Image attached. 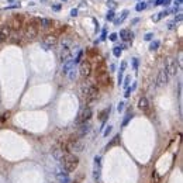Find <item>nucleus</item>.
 Masks as SVG:
<instances>
[{"label": "nucleus", "mask_w": 183, "mask_h": 183, "mask_svg": "<svg viewBox=\"0 0 183 183\" xmlns=\"http://www.w3.org/2000/svg\"><path fill=\"white\" fill-rule=\"evenodd\" d=\"M96 82L100 85V86H107L110 85V75L107 71V66L104 62H99L96 66Z\"/></svg>", "instance_id": "f257e3e1"}, {"label": "nucleus", "mask_w": 183, "mask_h": 183, "mask_svg": "<svg viewBox=\"0 0 183 183\" xmlns=\"http://www.w3.org/2000/svg\"><path fill=\"white\" fill-rule=\"evenodd\" d=\"M38 30H40V18H32L27 23L24 28V37L30 41L34 40L38 35Z\"/></svg>", "instance_id": "f03ea898"}, {"label": "nucleus", "mask_w": 183, "mask_h": 183, "mask_svg": "<svg viewBox=\"0 0 183 183\" xmlns=\"http://www.w3.org/2000/svg\"><path fill=\"white\" fill-rule=\"evenodd\" d=\"M62 163H64V168L66 172H75L76 168L79 166V158L75 154H69L68 152V154H65Z\"/></svg>", "instance_id": "7ed1b4c3"}, {"label": "nucleus", "mask_w": 183, "mask_h": 183, "mask_svg": "<svg viewBox=\"0 0 183 183\" xmlns=\"http://www.w3.org/2000/svg\"><path fill=\"white\" fill-rule=\"evenodd\" d=\"M65 147H66V152H69V154L82 152L83 149H85V145H83V142H82L80 140H78L76 137H71V140L65 144Z\"/></svg>", "instance_id": "20e7f679"}, {"label": "nucleus", "mask_w": 183, "mask_h": 183, "mask_svg": "<svg viewBox=\"0 0 183 183\" xmlns=\"http://www.w3.org/2000/svg\"><path fill=\"white\" fill-rule=\"evenodd\" d=\"M79 73H80V76L85 78V79H88L89 76L92 75V64H90L89 59H83V61L80 62Z\"/></svg>", "instance_id": "39448f33"}, {"label": "nucleus", "mask_w": 183, "mask_h": 183, "mask_svg": "<svg viewBox=\"0 0 183 183\" xmlns=\"http://www.w3.org/2000/svg\"><path fill=\"white\" fill-rule=\"evenodd\" d=\"M51 152H52V156H54L56 161H59V162H62V161H64L65 154H68V152H66V147H65V144L64 145H55V147H52Z\"/></svg>", "instance_id": "423d86ee"}, {"label": "nucleus", "mask_w": 183, "mask_h": 183, "mask_svg": "<svg viewBox=\"0 0 183 183\" xmlns=\"http://www.w3.org/2000/svg\"><path fill=\"white\" fill-rule=\"evenodd\" d=\"M58 44V35L56 34H47L44 38H42V45L45 49H49V48L55 47Z\"/></svg>", "instance_id": "0eeeda50"}, {"label": "nucleus", "mask_w": 183, "mask_h": 183, "mask_svg": "<svg viewBox=\"0 0 183 183\" xmlns=\"http://www.w3.org/2000/svg\"><path fill=\"white\" fill-rule=\"evenodd\" d=\"M11 30L20 31V28L24 25V16L23 14H14V17L11 18V23L8 24Z\"/></svg>", "instance_id": "6e6552de"}, {"label": "nucleus", "mask_w": 183, "mask_h": 183, "mask_svg": "<svg viewBox=\"0 0 183 183\" xmlns=\"http://www.w3.org/2000/svg\"><path fill=\"white\" fill-rule=\"evenodd\" d=\"M59 59L62 64L66 62L68 59H71V48H69L68 42H62V47L59 49Z\"/></svg>", "instance_id": "1a4fd4ad"}, {"label": "nucleus", "mask_w": 183, "mask_h": 183, "mask_svg": "<svg viewBox=\"0 0 183 183\" xmlns=\"http://www.w3.org/2000/svg\"><path fill=\"white\" fill-rule=\"evenodd\" d=\"M97 97H99V88L92 83L88 90V95H86V99H85V100H86L88 103H92V102L97 100Z\"/></svg>", "instance_id": "9d476101"}, {"label": "nucleus", "mask_w": 183, "mask_h": 183, "mask_svg": "<svg viewBox=\"0 0 183 183\" xmlns=\"http://www.w3.org/2000/svg\"><path fill=\"white\" fill-rule=\"evenodd\" d=\"M11 32L13 30L10 28L8 24H4L0 27V42H6L8 38H11Z\"/></svg>", "instance_id": "9b49d317"}, {"label": "nucleus", "mask_w": 183, "mask_h": 183, "mask_svg": "<svg viewBox=\"0 0 183 183\" xmlns=\"http://www.w3.org/2000/svg\"><path fill=\"white\" fill-rule=\"evenodd\" d=\"M92 109L90 107H85L83 110H82V113L79 114V117H78V120H76V124H82V123H86V121H89V120L92 118Z\"/></svg>", "instance_id": "f8f14e48"}, {"label": "nucleus", "mask_w": 183, "mask_h": 183, "mask_svg": "<svg viewBox=\"0 0 183 183\" xmlns=\"http://www.w3.org/2000/svg\"><path fill=\"white\" fill-rule=\"evenodd\" d=\"M102 158L100 156H95V169H93V179L96 182L100 180V176H102Z\"/></svg>", "instance_id": "ddd939ff"}, {"label": "nucleus", "mask_w": 183, "mask_h": 183, "mask_svg": "<svg viewBox=\"0 0 183 183\" xmlns=\"http://www.w3.org/2000/svg\"><path fill=\"white\" fill-rule=\"evenodd\" d=\"M165 71H166L168 76H175L176 73H177V64H176V61L168 59L166 65H165Z\"/></svg>", "instance_id": "4468645a"}, {"label": "nucleus", "mask_w": 183, "mask_h": 183, "mask_svg": "<svg viewBox=\"0 0 183 183\" xmlns=\"http://www.w3.org/2000/svg\"><path fill=\"white\" fill-rule=\"evenodd\" d=\"M168 80H169V76H168L166 71H165V69H161L159 73H158V78H156V86H158V88L165 86L168 83Z\"/></svg>", "instance_id": "2eb2a0df"}, {"label": "nucleus", "mask_w": 183, "mask_h": 183, "mask_svg": "<svg viewBox=\"0 0 183 183\" xmlns=\"http://www.w3.org/2000/svg\"><path fill=\"white\" fill-rule=\"evenodd\" d=\"M138 109L141 110L142 113H148L151 110V104H149V100L147 97H141L138 100Z\"/></svg>", "instance_id": "dca6fc26"}, {"label": "nucleus", "mask_w": 183, "mask_h": 183, "mask_svg": "<svg viewBox=\"0 0 183 183\" xmlns=\"http://www.w3.org/2000/svg\"><path fill=\"white\" fill-rule=\"evenodd\" d=\"M89 131H90V123H89V121L82 123V124H79V128H78V137L82 138V137L86 135Z\"/></svg>", "instance_id": "f3484780"}, {"label": "nucleus", "mask_w": 183, "mask_h": 183, "mask_svg": "<svg viewBox=\"0 0 183 183\" xmlns=\"http://www.w3.org/2000/svg\"><path fill=\"white\" fill-rule=\"evenodd\" d=\"M40 27L44 30H49L54 27V20H49V18H40Z\"/></svg>", "instance_id": "a211bd4d"}, {"label": "nucleus", "mask_w": 183, "mask_h": 183, "mask_svg": "<svg viewBox=\"0 0 183 183\" xmlns=\"http://www.w3.org/2000/svg\"><path fill=\"white\" fill-rule=\"evenodd\" d=\"M73 66H75V61L73 59H68L66 62H64V66H62V73L64 75H68V72L71 71V69H73Z\"/></svg>", "instance_id": "6ab92c4d"}, {"label": "nucleus", "mask_w": 183, "mask_h": 183, "mask_svg": "<svg viewBox=\"0 0 183 183\" xmlns=\"http://www.w3.org/2000/svg\"><path fill=\"white\" fill-rule=\"evenodd\" d=\"M90 82H82V85H80V96H82V99L85 100L86 99V95H88V90H89V88H90Z\"/></svg>", "instance_id": "aec40b11"}, {"label": "nucleus", "mask_w": 183, "mask_h": 183, "mask_svg": "<svg viewBox=\"0 0 183 183\" xmlns=\"http://www.w3.org/2000/svg\"><path fill=\"white\" fill-rule=\"evenodd\" d=\"M133 37H134V34L130 31V30H121V31H120V38H121V40L130 41V40H133Z\"/></svg>", "instance_id": "412c9836"}, {"label": "nucleus", "mask_w": 183, "mask_h": 183, "mask_svg": "<svg viewBox=\"0 0 183 183\" xmlns=\"http://www.w3.org/2000/svg\"><path fill=\"white\" fill-rule=\"evenodd\" d=\"M110 111H111V107L109 106V107H106L103 111L100 113V120H102V123H106V120L109 118V116H110Z\"/></svg>", "instance_id": "4be33fe9"}, {"label": "nucleus", "mask_w": 183, "mask_h": 183, "mask_svg": "<svg viewBox=\"0 0 183 183\" xmlns=\"http://www.w3.org/2000/svg\"><path fill=\"white\" fill-rule=\"evenodd\" d=\"M58 180H59V183H69L71 180H69V176H68V173H58Z\"/></svg>", "instance_id": "5701e85b"}, {"label": "nucleus", "mask_w": 183, "mask_h": 183, "mask_svg": "<svg viewBox=\"0 0 183 183\" xmlns=\"http://www.w3.org/2000/svg\"><path fill=\"white\" fill-rule=\"evenodd\" d=\"M127 16H128V10H124V11H123V14H121V17L117 18V20H114V24H116V25L121 24L124 20H126V18H127Z\"/></svg>", "instance_id": "b1692460"}, {"label": "nucleus", "mask_w": 183, "mask_h": 183, "mask_svg": "<svg viewBox=\"0 0 183 183\" xmlns=\"http://www.w3.org/2000/svg\"><path fill=\"white\" fill-rule=\"evenodd\" d=\"M147 4H148V3H145V1H140V3H138V4H137L135 10H137V11H142V10H145V8L148 7V6H147Z\"/></svg>", "instance_id": "393cba45"}, {"label": "nucleus", "mask_w": 183, "mask_h": 183, "mask_svg": "<svg viewBox=\"0 0 183 183\" xmlns=\"http://www.w3.org/2000/svg\"><path fill=\"white\" fill-rule=\"evenodd\" d=\"M121 52H123V47H114L113 48V54H114V56L120 58V56H121Z\"/></svg>", "instance_id": "a878e982"}, {"label": "nucleus", "mask_w": 183, "mask_h": 183, "mask_svg": "<svg viewBox=\"0 0 183 183\" xmlns=\"http://www.w3.org/2000/svg\"><path fill=\"white\" fill-rule=\"evenodd\" d=\"M159 48V41H154V42H151V45H149V49L151 51H156Z\"/></svg>", "instance_id": "bb28decb"}, {"label": "nucleus", "mask_w": 183, "mask_h": 183, "mask_svg": "<svg viewBox=\"0 0 183 183\" xmlns=\"http://www.w3.org/2000/svg\"><path fill=\"white\" fill-rule=\"evenodd\" d=\"M133 118V113H127V116H126V118H124V121H123V126H124V127H126V126H127L128 124V121H130V120Z\"/></svg>", "instance_id": "cd10ccee"}, {"label": "nucleus", "mask_w": 183, "mask_h": 183, "mask_svg": "<svg viewBox=\"0 0 183 183\" xmlns=\"http://www.w3.org/2000/svg\"><path fill=\"white\" fill-rule=\"evenodd\" d=\"M118 141H120V137L118 135H116L114 137V138H113V141L110 144H109V145H107V148H111L113 145H116V144H118Z\"/></svg>", "instance_id": "c85d7f7f"}, {"label": "nucleus", "mask_w": 183, "mask_h": 183, "mask_svg": "<svg viewBox=\"0 0 183 183\" xmlns=\"http://www.w3.org/2000/svg\"><path fill=\"white\" fill-rule=\"evenodd\" d=\"M68 76H69L71 80H75L76 79V71H75V69H71V71L68 72Z\"/></svg>", "instance_id": "c756f323"}, {"label": "nucleus", "mask_w": 183, "mask_h": 183, "mask_svg": "<svg viewBox=\"0 0 183 183\" xmlns=\"http://www.w3.org/2000/svg\"><path fill=\"white\" fill-rule=\"evenodd\" d=\"M106 18H107L109 21H113V20H114V10H110V11L107 13V16H106Z\"/></svg>", "instance_id": "7c9ffc66"}, {"label": "nucleus", "mask_w": 183, "mask_h": 183, "mask_svg": "<svg viewBox=\"0 0 183 183\" xmlns=\"http://www.w3.org/2000/svg\"><path fill=\"white\" fill-rule=\"evenodd\" d=\"M113 131V127L111 126H109V127H106V130H104V133H103V135L104 137H109V134Z\"/></svg>", "instance_id": "2f4dec72"}, {"label": "nucleus", "mask_w": 183, "mask_h": 183, "mask_svg": "<svg viewBox=\"0 0 183 183\" xmlns=\"http://www.w3.org/2000/svg\"><path fill=\"white\" fill-rule=\"evenodd\" d=\"M107 7L114 10V8H116V1H114V0H109V1H107Z\"/></svg>", "instance_id": "473e14b6"}, {"label": "nucleus", "mask_w": 183, "mask_h": 183, "mask_svg": "<svg viewBox=\"0 0 183 183\" xmlns=\"http://www.w3.org/2000/svg\"><path fill=\"white\" fill-rule=\"evenodd\" d=\"M82 55H83V52H82V51H79V54H78V55H76V58L73 59V61H75V64H79V62H80V58H82Z\"/></svg>", "instance_id": "72a5a7b5"}, {"label": "nucleus", "mask_w": 183, "mask_h": 183, "mask_svg": "<svg viewBox=\"0 0 183 183\" xmlns=\"http://www.w3.org/2000/svg\"><path fill=\"white\" fill-rule=\"evenodd\" d=\"M152 37H154V32H148V34H145V37H144V40L145 41H151Z\"/></svg>", "instance_id": "f704fd0d"}, {"label": "nucleus", "mask_w": 183, "mask_h": 183, "mask_svg": "<svg viewBox=\"0 0 183 183\" xmlns=\"http://www.w3.org/2000/svg\"><path fill=\"white\" fill-rule=\"evenodd\" d=\"M152 179H154V183H158V182H159V175H158L156 172H154V175H152Z\"/></svg>", "instance_id": "c9c22d12"}, {"label": "nucleus", "mask_w": 183, "mask_h": 183, "mask_svg": "<svg viewBox=\"0 0 183 183\" xmlns=\"http://www.w3.org/2000/svg\"><path fill=\"white\" fill-rule=\"evenodd\" d=\"M182 3H183V0H175V1H173V4H175V8H179L180 6H182Z\"/></svg>", "instance_id": "e433bc0d"}, {"label": "nucleus", "mask_w": 183, "mask_h": 183, "mask_svg": "<svg viewBox=\"0 0 183 183\" xmlns=\"http://www.w3.org/2000/svg\"><path fill=\"white\" fill-rule=\"evenodd\" d=\"M124 106H126V104L123 103V102H120L118 106H117V110H118V113H121L123 110H124Z\"/></svg>", "instance_id": "4c0bfd02"}, {"label": "nucleus", "mask_w": 183, "mask_h": 183, "mask_svg": "<svg viewBox=\"0 0 183 183\" xmlns=\"http://www.w3.org/2000/svg\"><path fill=\"white\" fill-rule=\"evenodd\" d=\"M168 14H169V11H168V10H163V11H161L158 16H159V18H163V17H166Z\"/></svg>", "instance_id": "58836bf2"}, {"label": "nucleus", "mask_w": 183, "mask_h": 183, "mask_svg": "<svg viewBox=\"0 0 183 183\" xmlns=\"http://www.w3.org/2000/svg\"><path fill=\"white\" fill-rule=\"evenodd\" d=\"M130 82H131V78L127 76V78L124 79V86H126V88H130Z\"/></svg>", "instance_id": "ea45409f"}, {"label": "nucleus", "mask_w": 183, "mask_h": 183, "mask_svg": "<svg viewBox=\"0 0 183 183\" xmlns=\"http://www.w3.org/2000/svg\"><path fill=\"white\" fill-rule=\"evenodd\" d=\"M182 18H183V14H182V13L176 14V17H175V23H177V21H182Z\"/></svg>", "instance_id": "a19ab883"}, {"label": "nucleus", "mask_w": 183, "mask_h": 183, "mask_svg": "<svg viewBox=\"0 0 183 183\" xmlns=\"http://www.w3.org/2000/svg\"><path fill=\"white\" fill-rule=\"evenodd\" d=\"M126 68H127V62H126V61H123V62H121V68H120V72H124V71H126Z\"/></svg>", "instance_id": "79ce46f5"}, {"label": "nucleus", "mask_w": 183, "mask_h": 183, "mask_svg": "<svg viewBox=\"0 0 183 183\" xmlns=\"http://www.w3.org/2000/svg\"><path fill=\"white\" fill-rule=\"evenodd\" d=\"M117 82H118V85L123 83V72H118V76H117Z\"/></svg>", "instance_id": "37998d69"}, {"label": "nucleus", "mask_w": 183, "mask_h": 183, "mask_svg": "<svg viewBox=\"0 0 183 183\" xmlns=\"http://www.w3.org/2000/svg\"><path fill=\"white\" fill-rule=\"evenodd\" d=\"M117 37H118V34H116V32L110 34V41H117Z\"/></svg>", "instance_id": "c03bdc74"}, {"label": "nucleus", "mask_w": 183, "mask_h": 183, "mask_svg": "<svg viewBox=\"0 0 183 183\" xmlns=\"http://www.w3.org/2000/svg\"><path fill=\"white\" fill-rule=\"evenodd\" d=\"M133 65H134V69H138V59H137V58H134V59H133Z\"/></svg>", "instance_id": "a18cd8bd"}, {"label": "nucleus", "mask_w": 183, "mask_h": 183, "mask_svg": "<svg viewBox=\"0 0 183 183\" xmlns=\"http://www.w3.org/2000/svg\"><path fill=\"white\" fill-rule=\"evenodd\" d=\"M76 14H78V10H76V8H73V10L71 11V16H72V17H75Z\"/></svg>", "instance_id": "49530a36"}, {"label": "nucleus", "mask_w": 183, "mask_h": 183, "mask_svg": "<svg viewBox=\"0 0 183 183\" xmlns=\"http://www.w3.org/2000/svg\"><path fill=\"white\" fill-rule=\"evenodd\" d=\"M130 95H131V90H130V88H127V90H126V97H130Z\"/></svg>", "instance_id": "de8ad7c7"}, {"label": "nucleus", "mask_w": 183, "mask_h": 183, "mask_svg": "<svg viewBox=\"0 0 183 183\" xmlns=\"http://www.w3.org/2000/svg\"><path fill=\"white\" fill-rule=\"evenodd\" d=\"M152 20H154V21L156 23V21H159L161 18H159V16H158V14H155V17H152Z\"/></svg>", "instance_id": "09e8293b"}, {"label": "nucleus", "mask_w": 183, "mask_h": 183, "mask_svg": "<svg viewBox=\"0 0 183 183\" xmlns=\"http://www.w3.org/2000/svg\"><path fill=\"white\" fill-rule=\"evenodd\" d=\"M162 3H163V0H156V1H155V6H162Z\"/></svg>", "instance_id": "8fccbe9b"}, {"label": "nucleus", "mask_w": 183, "mask_h": 183, "mask_svg": "<svg viewBox=\"0 0 183 183\" xmlns=\"http://www.w3.org/2000/svg\"><path fill=\"white\" fill-rule=\"evenodd\" d=\"M135 89H137V82H135V83H133V86L130 88V90L133 92V90H135Z\"/></svg>", "instance_id": "3c124183"}, {"label": "nucleus", "mask_w": 183, "mask_h": 183, "mask_svg": "<svg viewBox=\"0 0 183 183\" xmlns=\"http://www.w3.org/2000/svg\"><path fill=\"white\" fill-rule=\"evenodd\" d=\"M54 10H56V11L61 10V6H59V4H55V6H54Z\"/></svg>", "instance_id": "603ef678"}, {"label": "nucleus", "mask_w": 183, "mask_h": 183, "mask_svg": "<svg viewBox=\"0 0 183 183\" xmlns=\"http://www.w3.org/2000/svg\"><path fill=\"white\" fill-rule=\"evenodd\" d=\"M104 38H106V31H103V34H102V38H100V40H104Z\"/></svg>", "instance_id": "864d4df0"}]
</instances>
